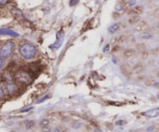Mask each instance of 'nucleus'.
Segmentation results:
<instances>
[{"instance_id": "6", "label": "nucleus", "mask_w": 159, "mask_h": 132, "mask_svg": "<svg viewBox=\"0 0 159 132\" xmlns=\"http://www.w3.org/2000/svg\"><path fill=\"white\" fill-rule=\"evenodd\" d=\"M0 33H2V34H7V35H10V36H17L18 34L16 32H13L10 30H0Z\"/></svg>"}, {"instance_id": "12", "label": "nucleus", "mask_w": 159, "mask_h": 132, "mask_svg": "<svg viewBox=\"0 0 159 132\" xmlns=\"http://www.w3.org/2000/svg\"><path fill=\"white\" fill-rule=\"evenodd\" d=\"M79 2V0H70L69 4L71 6H76Z\"/></svg>"}, {"instance_id": "3", "label": "nucleus", "mask_w": 159, "mask_h": 132, "mask_svg": "<svg viewBox=\"0 0 159 132\" xmlns=\"http://www.w3.org/2000/svg\"><path fill=\"white\" fill-rule=\"evenodd\" d=\"M16 79L19 82L22 83L28 84L32 81V78L30 76V73L25 71V70H20L16 73Z\"/></svg>"}, {"instance_id": "24", "label": "nucleus", "mask_w": 159, "mask_h": 132, "mask_svg": "<svg viewBox=\"0 0 159 132\" xmlns=\"http://www.w3.org/2000/svg\"><path fill=\"white\" fill-rule=\"evenodd\" d=\"M155 15H156V16L159 17V9L156 10V12H155Z\"/></svg>"}, {"instance_id": "20", "label": "nucleus", "mask_w": 159, "mask_h": 132, "mask_svg": "<svg viewBox=\"0 0 159 132\" xmlns=\"http://www.w3.org/2000/svg\"><path fill=\"white\" fill-rule=\"evenodd\" d=\"M44 132H50L51 131V129L50 128H47V127H44V128H43V130H42Z\"/></svg>"}, {"instance_id": "17", "label": "nucleus", "mask_w": 159, "mask_h": 132, "mask_svg": "<svg viewBox=\"0 0 159 132\" xmlns=\"http://www.w3.org/2000/svg\"><path fill=\"white\" fill-rule=\"evenodd\" d=\"M154 130H155V128H154V127H152V126H151V127H148V128H147V131H149V132L153 131Z\"/></svg>"}, {"instance_id": "5", "label": "nucleus", "mask_w": 159, "mask_h": 132, "mask_svg": "<svg viewBox=\"0 0 159 132\" xmlns=\"http://www.w3.org/2000/svg\"><path fill=\"white\" fill-rule=\"evenodd\" d=\"M144 115L147 116L148 118H155L159 115V108H154L148 110L144 113Z\"/></svg>"}, {"instance_id": "19", "label": "nucleus", "mask_w": 159, "mask_h": 132, "mask_svg": "<svg viewBox=\"0 0 159 132\" xmlns=\"http://www.w3.org/2000/svg\"><path fill=\"white\" fill-rule=\"evenodd\" d=\"M152 53H155V54H159V48H157V49H155V50H154Z\"/></svg>"}, {"instance_id": "10", "label": "nucleus", "mask_w": 159, "mask_h": 132, "mask_svg": "<svg viewBox=\"0 0 159 132\" xmlns=\"http://www.w3.org/2000/svg\"><path fill=\"white\" fill-rule=\"evenodd\" d=\"M47 98H48V95H45V96H44V97H41L40 99H39L37 100V104H40V103H42V102L45 101Z\"/></svg>"}, {"instance_id": "1", "label": "nucleus", "mask_w": 159, "mask_h": 132, "mask_svg": "<svg viewBox=\"0 0 159 132\" xmlns=\"http://www.w3.org/2000/svg\"><path fill=\"white\" fill-rule=\"evenodd\" d=\"M19 51H20V55L24 59L30 60V59H32L35 56L36 53H37V48L33 44L26 43L22 44L20 46Z\"/></svg>"}, {"instance_id": "25", "label": "nucleus", "mask_w": 159, "mask_h": 132, "mask_svg": "<svg viewBox=\"0 0 159 132\" xmlns=\"http://www.w3.org/2000/svg\"><path fill=\"white\" fill-rule=\"evenodd\" d=\"M53 132H61V131L59 128H55V129H54Z\"/></svg>"}, {"instance_id": "27", "label": "nucleus", "mask_w": 159, "mask_h": 132, "mask_svg": "<svg viewBox=\"0 0 159 132\" xmlns=\"http://www.w3.org/2000/svg\"><path fill=\"white\" fill-rule=\"evenodd\" d=\"M157 97H158V99H159V92H158V94Z\"/></svg>"}, {"instance_id": "15", "label": "nucleus", "mask_w": 159, "mask_h": 132, "mask_svg": "<svg viewBox=\"0 0 159 132\" xmlns=\"http://www.w3.org/2000/svg\"><path fill=\"white\" fill-rule=\"evenodd\" d=\"M116 11H122L123 9V7L122 6H120V5H117L116 6Z\"/></svg>"}, {"instance_id": "9", "label": "nucleus", "mask_w": 159, "mask_h": 132, "mask_svg": "<svg viewBox=\"0 0 159 132\" xmlns=\"http://www.w3.org/2000/svg\"><path fill=\"white\" fill-rule=\"evenodd\" d=\"M125 124H126V121L123 120H118L115 122V124L117 125V126H123Z\"/></svg>"}, {"instance_id": "23", "label": "nucleus", "mask_w": 159, "mask_h": 132, "mask_svg": "<svg viewBox=\"0 0 159 132\" xmlns=\"http://www.w3.org/2000/svg\"><path fill=\"white\" fill-rule=\"evenodd\" d=\"M2 94H3V91H2V89L1 87V86H0V97H2Z\"/></svg>"}, {"instance_id": "28", "label": "nucleus", "mask_w": 159, "mask_h": 132, "mask_svg": "<svg viewBox=\"0 0 159 132\" xmlns=\"http://www.w3.org/2000/svg\"><path fill=\"white\" fill-rule=\"evenodd\" d=\"M158 76H159V72H158Z\"/></svg>"}, {"instance_id": "13", "label": "nucleus", "mask_w": 159, "mask_h": 132, "mask_svg": "<svg viewBox=\"0 0 159 132\" xmlns=\"http://www.w3.org/2000/svg\"><path fill=\"white\" fill-rule=\"evenodd\" d=\"M33 107H27V108L23 109V110H22V111L21 112H23V113H26V112H29V111H30L31 110H33Z\"/></svg>"}, {"instance_id": "21", "label": "nucleus", "mask_w": 159, "mask_h": 132, "mask_svg": "<svg viewBox=\"0 0 159 132\" xmlns=\"http://www.w3.org/2000/svg\"><path fill=\"white\" fill-rule=\"evenodd\" d=\"M8 2V0H0V5H4Z\"/></svg>"}, {"instance_id": "2", "label": "nucleus", "mask_w": 159, "mask_h": 132, "mask_svg": "<svg viewBox=\"0 0 159 132\" xmlns=\"http://www.w3.org/2000/svg\"><path fill=\"white\" fill-rule=\"evenodd\" d=\"M14 48H15V43L13 41L7 42L0 49V56L5 58L9 57L13 52Z\"/></svg>"}, {"instance_id": "26", "label": "nucleus", "mask_w": 159, "mask_h": 132, "mask_svg": "<svg viewBox=\"0 0 159 132\" xmlns=\"http://www.w3.org/2000/svg\"><path fill=\"white\" fill-rule=\"evenodd\" d=\"M94 132H102L101 131V130H99V129H96L95 130V131Z\"/></svg>"}, {"instance_id": "22", "label": "nucleus", "mask_w": 159, "mask_h": 132, "mask_svg": "<svg viewBox=\"0 0 159 132\" xmlns=\"http://www.w3.org/2000/svg\"><path fill=\"white\" fill-rule=\"evenodd\" d=\"M135 3H136V1H134V0H132V1H130V2H129L130 6H134Z\"/></svg>"}, {"instance_id": "7", "label": "nucleus", "mask_w": 159, "mask_h": 132, "mask_svg": "<svg viewBox=\"0 0 159 132\" xmlns=\"http://www.w3.org/2000/svg\"><path fill=\"white\" fill-rule=\"evenodd\" d=\"M119 29V26H118L117 24H113L110 26V27L109 28V32H110V33H114L117 31V30Z\"/></svg>"}, {"instance_id": "4", "label": "nucleus", "mask_w": 159, "mask_h": 132, "mask_svg": "<svg viewBox=\"0 0 159 132\" xmlns=\"http://www.w3.org/2000/svg\"><path fill=\"white\" fill-rule=\"evenodd\" d=\"M64 38H65V32L63 30H61L58 32L57 34V39H56V41L54 43L50 48L54 49V50H58L61 46L63 42H64Z\"/></svg>"}, {"instance_id": "18", "label": "nucleus", "mask_w": 159, "mask_h": 132, "mask_svg": "<svg viewBox=\"0 0 159 132\" xmlns=\"http://www.w3.org/2000/svg\"><path fill=\"white\" fill-rule=\"evenodd\" d=\"M3 63H4V61H3V60H2V58L0 57V69H2V66H3Z\"/></svg>"}, {"instance_id": "11", "label": "nucleus", "mask_w": 159, "mask_h": 132, "mask_svg": "<svg viewBox=\"0 0 159 132\" xmlns=\"http://www.w3.org/2000/svg\"><path fill=\"white\" fill-rule=\"evenodd\" d=\"M34 125H35L34 121H33V120H30V122H28L27 124V129L31 128V127H33Z\"/></svg>"}, {"instance_id": "14", "label": "nucleus", "mask_w": 159, "mask_h": 132, "mask_svg": "<svg viewBox=\"0 0 159 132\" xmlns=\"http://www.w3.org/2000/svg\"><path fill=\"white\" fill-rule=\"evenodd\" d=\"M109 50V44H106V46L103 47V51L104 53H106V52H108Z\"/></svg>"}, {"instance_id": "8", "label": "nucleus", "mask_w": 159, "mask_h": 132, "mask_svg": "<svg viewBox=\"0 0 159 132\" xmlns=\"http://www.w3.org/2000/svg\"><path fill=\"white\" fill-rule=\"evenodd\" d=\"M49 123H50V121H49L47 119H43V120L40 122V125H42V126L46 127V126H47V125L49 124Z\"/></svg>"}, {"instance_id": "16", "label": "nucleus", "mask_w": 159, "mask_h": 132, "mask_svg": "<svg viewBox=\"0 0 159 132\" xmlns=\"http://www.w3.org/2000/svg\"><path fill=\"white\" fill-rule=\"evenodd\" d=\"M112 62H113V63H114V64H116V63H117V59H116V56H113V57H112Z\"/></svg>"}]
</instances>
